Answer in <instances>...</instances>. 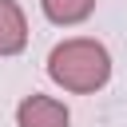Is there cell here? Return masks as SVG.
<instances>
[{
	"label": "cell",
	"mask_w": 127,
	"mask_h": 127,
	"mask_svg": "<svg viewBox=\"0 0 127 127\" xmlns=\"http://www.w3.org/2000/svg\"><path fill=\"white\" fill-rule=\"evenodd\" d=\"M48 75L64 87V91H99L107 79H111V56L99 40H87V36H75V40H64L52 48L48 56Z\"/></svg>",
	"instance_id": "1"
},
{
	"label": "cell",
	"mask_w": 127,
	"mask_h": 127,
	"mask_svg": "<svg viewBox=\"0 0 127 127\" xmlns=\"http://www.w3.org/2000/svg\"><path fill=\"white\" fill-rule=\"evenodd\" d=\"M16 123H20V127H67L71 115H67V107H64L60 99H52V95H28V99H20V107H16Z\"/></svg>",
	"instance_id": "2"
},
{
	"label": "cell",
	"mask_w": 127,
	"mask_h": 127,
	"mask_svg": "<svg viewBox=\"0 0 127 127\" xmlns=\"http://www.w3.org/2000/svg\"><path fill=\"white\" fill-rule=\"evenodd\" d=\"M28 44V20L16 0H0V56H20Z\"/></svg>",
	"instance_id": "3"
},
{
	"label": "cell",
	"mask_w": 127,
	"mask_h": 127,
	"mask_svg": "<svg viewBox=\"0 0 127 127\" xmlns=\"http://www.w3.org/2000/svg\"><path fill=\"white\" fill-rule=\"evenodd\" d=\"M40 8H44V16L52 24L67 28V24H83L95 12V0H40Z\"/></svg>",
	"instance_id": "4"
}]
</instances>
